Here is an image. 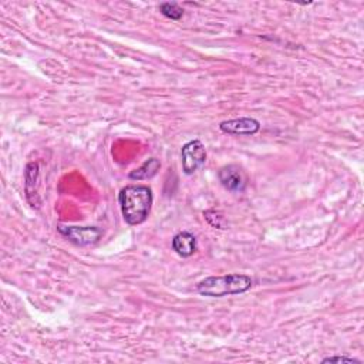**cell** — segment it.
<instances>
[{"label": "cell", "mask_w": 364, "mask_h": 364, "mask_svg": "<svg viewBox=\"0 0 364 364\" xmlns=\"http://www.w3.org/2000/svg\"><path fill=\"white\" fill-rule=\"evenodd\" d=\"M118 202L124 221L140 225L147 221L153 207V191L147 185H127L119 191Z\"/></svg>", "instance_id": "6da1fadb"}, {"label": "cell", "mask_w": 364, "mask_h": 364, "mask_svg": "<svg viewBox=\"0 0 364 364\" xmlns=\"http://www.w3.org/2000/svg\"><path fill=\"white\" fill-rule=\"evenodd\" d=\"M253 280L248 275L232 274L224 276H211L197 285L198 294L207 298H224L229 295L245 294L252 287Z\"/></svg>", "instance_id": "7a4b0ae2"}, {"label": "cell", "mask_w": 364, "mask_h": 364, "mask_svg": "<svg viewBox=\"0 0 364 364\" xmlns=\"http://www.w3.org/2000/svg\"><path fill=\"white\" fill-rule=\"evenodd\" d=\"M205 161H207V150L202 141L192 140L184 145L181 151V164H182V171L186 175L195 174L205 164Z\"/></svg>", "instance_id": "3957f363"}, {"label": "cell", "mask_w": 364, "mask_h": 364, "mask_svg": "<svg viewBox=\"0 0 364 364\" xmlns=\"http://www.w3.org/2000/svg\"><path fill=\"white\" fill-rule=\"evenodd\" d=\"M59 232L77 247H90L99 242L103 236V231L95 227H57Z\"/></svg>", "instance_id": "277c9868"}, {"label": "cell", "mask_w": 364, "mask_h": 364, "mask_svg": "<svg viewBox=\"0 0 364 364\" xmlns=\"http://www.w3.org/2000/svg\"><path fill=\"white\" fill-rule=\"evenodd\" d=\"M220 128L222 133L231 135H253L260 130V123L255 118L244 117L224 121Z\"/></svg>", "instance_id": "5b68a950"}, {"label": "cell", "mask_w": 364, "mask_h": 364, "mask_svg": "<svg viewBox=\"0 0 364 364\" xmlns=\"http://www.w3.org/2000/svg\"><path fill=\"white\" fill-rule=\"evenodd\" d=\"M222 186L231 192H242L247 188L245 174L238 165H227L218 173Z\"/></svg>", "instance_id": "8992f818"}, {"label": "cell", "mask_w": 364, "mask_h": 364, "mask_svg": "<svg viewBox=\"0 0 364 364\" xmlns=\"http://www.w3.org/2000/svg\"><path fill=\"white\" fill-rule=\"evenodd\" d=\"M197 238L191 232H180L173 239V249L182 258H189L197 252Z\"/></svg>", "instance_id": "52a82bcc"}, {"label": "cell", "mask_w": 364, "mask_h": 364, "mask_svg": "<svg viewBox=\"0 0 364 364\" xmlns=\"http://www.w3.org/2000/svg\"><path fill=\"white\" fill-rule=\"evenodd\" d=\"M160 168H161V162L157 158H150L145 161L140 168L134 169V171L130 174V180H134V181L150 180L157 175Z\"/></svg>", "instance_id": "ba28073f"}, {"label": "cell", "mask_w": 364, "mask_h": 364, "mask_svg": "<svg viewBox=\"0 0 364 364\" xmlns=\"http://www.w3.org/2000/svg\"><path fill=\"white\" fill-rule=\"evenodd\" d=\"M160 10H161V13L165 17L171 19V20H180L184 16L182 8H180V5L175 3V2H165V3H162L160 6Z\"/></svg>", "instance_id": "9c48e42d"}, {"label": "cell", "mask_w": 364, "mask_h": 364, "mask_svg": "<svg viewBox=\"0 0 364 364\" xmlns=\"http://www.w3.org/2000/svg\"><path fill=\"white\" fill-rule=\"evenodd\" d=\"M204 216L205 220L208 221V224L213 228H218V229H227V222H225V218L222 216L221 212H218L215 209H211V211H207L204 212Z\"/></svg>", "instance_id": "30bf717a"}, {"label": "cell", "mask_w": 364, "mask_h": 364, "mask_svg": "<svg viewBox=\"0 0 364 364\" xmlns=\"http://www.w3.org/2000/svg\"><path fill=\"white\" fill-rule=\"evenodd\" d=\"M323 363H350V364L357 363L360 364L361 361L357 358H350V357H327L323 360Z\"/></svg>", "instance_id": "8fae6325"}]
</instances>
